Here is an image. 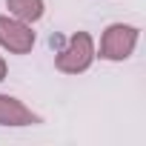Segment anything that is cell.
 <instances>
[{
  "label": "cell",
  "mask_w": 146,
  "mask_h": 146,
  "mask_svg": "<svg viewBox=\"0 0 146 146\" xmlns=\"http://www.w3.org/2000/svg\"><path fill=\"white\" fill-rule=\"evenodd\" d=\"M98 52H95V40L89 32H75L60 49H57V57H54V66L63 75H80L86 72L92 63H95Z\"/></svg>",
  "instance_id": "obj_1"
},
{
  "label": "cell",
  "mask_w": 146,
  "mask_h": 146,
  "mask_svg": "<svg viewBox=\"0 0 146 146\" xmlns=\"http://www.w3.org/2000/svg\"><path fill=\"white\" fill-rule=\"evenodd\" d=\"M137 37L140 32L129 23H112L106 26L103 37H100V57L103 60H112V63H120L126 57H132L135 46H137Z\"/></svg>",
  "instance_id": "obj_2"
},
{
  "label": "cell",
  "mask_w": 146,
  "mask_h": 146,
  "mask_svg": "<svg viewBox=\"0 0 146 146\" xmlns=\"http://www.w3.org/2000/svg\"><path fill=\"white\" fill-rule=\"evenodd\" d=\"M0 46L12 54H26L35 46V32L29 23L12 17V15H0Z\"/></svg>",
  "instance_id": "obj_3"
},
{
  "label": "cell",
  "mask_w": 146,
  "mask_h": 146,
  "mask_svg": "<svg viewBox=\"0 0 146 146\" xmlns=\"http://www.w3.org/2000/svg\"><path fill=\"white\" fill-rule=\"evenodd\" d=\"M35 123H40V115H35L23 100L0 95V126H35Z\"/></svg>",
  "instance_id": "obj_4"
},
{
  "label": "cell",
  "mask_w": 146,
  "mask_h": 146,
  "mask_svg": "<svg viewBox=\"0 0 146 146\" xmlns=\"http://www.w3.org/2000/svg\"><path fill=\"white\" fill-rule=\"evenodd\" d=\"M6 9L12 17H17L23 23H37L46 12V3L43 0H6Z\"/></svg>",
  "instance_id": "obj_5"
},
{
  "label": "cell",
  "mask_w": 146,
  "mask_h": 146,
  "mask_svg": "<svg viewBox=\"0 0 146 146\" xmlns=\"http://www.w3.org/2000/svg\"><path fill=\"white\" fill-rule=\"evenodd\" d=\"M6 72H9V66H6L3 57H0V80H6Z\"/></svg>",
  "instance_id": "obj_6"
}]
</instances>
